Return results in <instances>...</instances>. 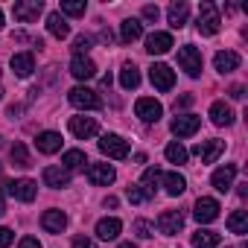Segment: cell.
Wrapping results in <instances>:
<instances>
[{"label":"cell","mask_w":248,"mask_h":248,"mask_svg":"<svg viewBox=\"0 0 248 248\" xmlns=\"http://www.w3.org/2000/svg\"><path fill=\"white\" fill-rule=\"evenodd\" d=\"M219 24H222L219 21V9L210 3V0H204V3L199 6V24H196L199 32L202 35H216L219 32Z\"/></svg>","instance_id":"1"},{"label":"cell","mask_w":248,"mask_h":248,"mask_svg":"<svg viewBox=\"0 0 248 248\" xmlns=\"http://www.w3.org/2000/svg\"><path fill=\"white\" fill-rule=\"evenodd\" d=\"M99 152L108 155V158H114V161H126V158H129V143L123 140L120 135H102Z\"/></svg>","instance_id":"2"},{"label":"cell","mask_w":248,"mask_h":248,"mask_svg":"<svg viewBox=\"0 0 248 248\" xmlns=\"http://www.w3.org/2000/svg\"><path fill=\"white\" fill-rule=\"evenodd\" d=\"M67 99H70L73 108H88V111H99V108H102L99 93L91 91V88H73V91L67 93Z\"/></svg>","instance_id":"3"},{"label":"cell","mask_w":248,"mask_h":248,"mask_svg":"<svg viewBox=\"0 0 248 248\" xmlns=\"http://www.w3.org/2000/svg\"><path fill=\"white\" fill-rule=\"evenodd\" d=\"M178 64H181V70L187 76H199L202 73V53L193 44H187V47L178 50Z\"/></svg>","instance_id":"4"},{"label":"cell","mask_w":248,"mask_h":248,"mask_svg":"<svg viewBox=\"0 0 248 248\" xmlns=\"http://www.w3.org/2000/svg\"><path fill=\"white\" fill-rule=\"evenodd\" d=\"M135 114H138L143 123H158L161 114H164V105H161L158 99H152V96H140V99L135 102Z\"/></svg>","instance_id":"5"},{"label":"cell","mask_w":248,"mask_h":248,"mask_svg":"<svg viewBox=\"0 0 248 248\" xmlns=\"http://www.w3.org/2000/svg\"><path fill=\"white\" fill-rule=\"evenodd\" d=\"M41 12H44V3H41V0H18V3L12 6V15H15V21H21V24L35 21Z\"/></svg>","instance_id":"6"},{"label":"cell","mask_w":248,"mask_h":248,"mask_svg":"<svg viewBox=\"0 0 248 248\" xmlns=\"http://www.w3.org/2000/svg\"><path fill=\"white\" fill-rule=\"evenodd\" d=\"M6 193L15 196L18 202H35L38 187H35V181H30V178H15V181L6 184Z\"/></svg>","instance_id":"7"},{"label":"cell","mask_w":248,"mask_h":248,"mask_svg":"<svg viewBox=\"0 0 248 248\" xmlns=\"http://www.w3.org/2000/svg\"><path fill=\"white\" fill-rule=\"evenodd\" d=\"M199 129H202V117H196V114H178L172 120V135L175 138H190Z\"/></svg>","instance_id":"8"},{"label":"cell","mask_w":248,"mask_h":248,"mask_svg":"<svg viewBox=\"0 0 248 248\" xmlns=\"http://www.w3.org/2000/svg\"><path fill=\"white\" fill-rule=\"evenodd\" d=\"M149 79H152V85H155L158 91H172V85H175L172 67H170V64H161V62L149 67Z\"/></svg>","instance_id":"9"},{"label":"cell","mask_w":248,"mask_h":248,"mask_svg":"<svg viewBox=\"0 0 248 248\" xmlns=\"http://www.w3.org/2000/svg\"><path fill=\"white\" fill-rule=\"evenodd\" d=\"M181 228H184V213H181V210H164V213L158 216V231H161L164 236H175Z\"/></svg>","instance_id":"10"},{"label":"cell","mask_w":248,"mask_h":248,"mask_svg":"<svg viewBox=\"0 0 248 248\" xmlns=\"http://www.w3.org/2000/svg\"><path fill=\"white\" fill-rule=\"evenodd\" d=\"M219 202L216 199H207V196H202L199 202H196V210H193V216L202 222V225H207V222H216L219 219Z\"/></svg>","instance_id":"11"},{"label":"cell","mask_w":248,"mask_h":248,"mask_svg":"<svg viewBox=\"0 0 248 248\" xmlns=\"http://www.w3.org/2000/svg\"><path fill=\"white\" fill-rule=\"evenodd\" d=\"M70 132L79 138V140H88V138H93L96 132H99V126H96V120L93 117H70Z\"/></svg>","instance_id":"12"},{"label":"cell","mask_w":248,"mask_h":248,"mask_svg":"<svg viewBox=\"0 0 248 248\" xmlns=\"http://www.w3.org/2000/svg\"><path fill=\"white\" fill-rule=\"evenodd\" d=\"M193 152L202 158V164H216V158L225 152V140H202Z\"/></svg>","instance_id":"13"},{"label":"cell","mask_w":248,"mask_h":248,"mask_svg":"<svg viewBox=\"0 0 248 248\" xmlns=\"http://www.w3.org/2000/svg\"><path fill=\"white\" fill-rule=\"evenodd\" d=\"M114 178H117V172H114V167H108V164H91V167H88V181L96 184V187H108Z\"/></svg>","instance_id":"14"},{"label":"cell","mask_w":248,"mask_h":248,"mask_svg":"<svg viewBox=\"0 0 248 248\" xmlns=\"http://www.w3.org/2000/svg\"><path fill=\"white\" fill-rule=\"evenodd\" d=\"M233 178H236V167L228 164V167H219V170L210 175V184H213L219 193H228V190L233 187Z\"/></svg>","instance_id":"15"},{"label":"cell","mask_w":248,"mask_h":248,"mask_svg":"<svg viewBox=\"0 0 248 248\" xmlns=\"http://www.w3.org/2000/svg\"><path fill=\"white\" fill-rule=\"evenodd\" d=\"M70 73H73L79 82H85V79H93V76H96V64H93L88 56H73V62H70Z\"/></svg>","instance_id":"16"},{"label":"cell","mask_w":248,"mask_h":248,"mask_svg":"<svg viewBox=\"0 0 248 248\" xmlns=\"http://www.w3.org/2000/svg\"><path fill=\"white\" fill-rule=\"evenodd\" d=\"M146 50H149L152 56L170 53V50H172V35H170V32H152V35L146 38Z\"/></svg>","instance_id":"17"},{"label":"cell","mask_w":248,"mask_h":248,"mask_svg":"<svg viewBox=\"0 0 248 248\" xmlns=\"http://www.w3.org/2000/svg\"><path fill=\"white\" fill-rule=\"evenodd\" d=\"M41 228L50 231V233H62V231L67 228V213H64V210H47V213L41 216Z\"/></svg>","instance_id":"18"},{"label":"cell","mask_w":248,"mask_h":248,"mask_svg":"<svg viewBox=\"0 0 248 248\" xmlns=\"http://www.w3.org/2000/svg\"><path fill=\"white\" fill-rule=\"evenodd\" d=\"M140 35H143V24L138 18H126V21L120 24V41L123 44H135Z\"/></svg>","instance_id":"19"},{"label":"cell","mask_w":248,"mask_h":248,"mask_svg":"<svg viewBox=\"0 0 248 248\" xmlns=\"http://www.w3.org/2000/svg\"><path fill=\"white\" fill-rule=\"evenodd\" d=\"M35 146H38V152H44V155H56V152L62 149V135H59V132H41V135L35 138Z\"/></svg>","instance_id":"20"},{"label":"cell","mask_w":248,"mask_h":248,"mask_svg":"<svg viewBox=\"0 0 248 248\" xmlns=\"http://www.w3.org/2000/svg\"><path fill=\"white\" fill-rule=\"evenodd\" d=\"M47 30H50V35H53V38H59V41L70 35V24L64 21V15H62V12H50V15H47Z\"/></svg>","instance_id":"21"},{"label":"cell","mask_w":248,"mask_h":248,"mask_svg":"<svg viewBox=\"0 0 248 248\" xmlns=\"http://www.w3.org/2000/svg\"><path fill=\"white\" fill-rule=\"evenodd\" d=\"M44 184L53 187V190L67 187V184H70V172H67L64 167H47V170H44Z\"/></svg>","instance_id":"22"},{"label":"cell","mask_w":248,"mask_h":248,"mask_svg":"<svg viewBox=\"0 0 248 248\" xmlns=\"http://www.w3.org/2000/svg\"><path fill=\"white\" fill-rule=\"evenodd\" d=\"M120 231H123V222L120 219H114V216H108V219H99L96 222V236L99 239H117L120 236Z\"/></svg>","instance_id":"23"},{"label":"cell","mask_w":248,"mask_h":248,"mask_svg":"<svg viewBox=\"0 0 248 248\" xmlns=\"http://www.w3.org/2000/svg\"><path fill=\"white\" fill-rule=\"evenodd\" d=\"M210 120L216 123V126H231V123H233V108L225 99H219V102L210 105Z\"/></svg>","instance_id":"24"},{"label":"cell","mask_w":248,"mask_h":248,"mask_svg":"<svg viewBox=\"0 0 248 248\" xmlns=\"http://www.w3.org/2000/svg\"><path fill=\"white\" fill-rule=\"evenodd\" d=\"M12 70H15L21 79H27V76L35 70V56H32V53H15V56H12Z\"/></svg>","instance_id":"25"},{"label":"cell","mask_w":248,"mask_h":248,"mask_svg":"<svg viewBox=\"0 0 248 248\" xmlns=\"http://www.w3.org/2000/svg\"><path fill=\"white\" fill-rule=\"evenodd\" d=\"M239 62H242V59H239L233 50H222V53H216V59H213V64H216L219 73H231V70H236Z\"/></svg>","instance_id":"26"},{"label":"cell","mask_w":248,"mask_h":248,"mask_svg":"<svg viewBox=\"0 0 248 248\" xmlns=\"http://www.w3.org/2000/svg\"><path fill=\"white\" fill-rule=\"evenodd\" d=\"M167 15H170V27H172V30H181V27L187 24L190 6L184 3V0H178V3H172V6H170V12H167Z\"/></svg>","instance_id":"27"},{"label":"cell","mask_w":248,"mask_h":248,"mask_svg":"<svg viewBox=\"0 0 248 248\" xmlns=\"http://www.w3.org/2000/svg\"><path fill=\"white\" fill-rule=\"evenodd\" d=\"M161 181H164V187H167L170 196H181V193L187 190V178H184L181 172H167Z\"/></svg>","instance_id":"28"},{"label":"cell","mask_w":248,"mask_h":248,"mask_svg":"<svg viewBox=\"0 0 248 248\" xmlns=\"http://www.w3.org/2000/svg\"><path fill=\"white\" fill-rule=\"evenodd\" d=\"M120 85L126 88V91H135V88L140 85V70H138L135 64H123V70H120Z\"/></svg>","instance_id":"29"},{"label":"cell","mask_w":248,"mask_h":248,"mask_svg":"<svg viewBox=\"0 0 248 248\" xmlns=\"http://www.w3.org/2000/svg\"><path fill=\"white\" fill-rule=\"evenodd\" d=\"M228 231L231 233H248V213L245 210H233L231 216H228Z\"/></svg>","instance_id":"30"},{"label":"cell","mask_w":248,"mask_h":248,"mask_svg":"<svg viewBox=\"0 0 248 248\" xmlns=\"http://www.w3.org/2000/svg\"><path fill=\"white\" fill-rule=\"evenodd\" d=\"M219 245V233L216 231H196L193 233V248H216Z\"/></svg>","instance_id":"31"},{"label":"cell","mask_w":248,"mask_h":248,"mask_svg":"<svg viewBox=\"0 0 248 248\" xmlns=\"http://www.w3.org/2000/svg\"><path fill=\"white\" fill-rule=\"evenodd\" d=\"M62 164H64V170L70 172V170H79V167H85V164H88V158H85V152H82V149H70V152H64Z\"/></svg>","instance_id":"32"},{"label":"cell","mask_w":248,"mask_h":248,"mask_svg":"<svg viewBox=\"0 0 248 248\" xmlns=\"http://www.w3.org/2000/svg\"><path fill=\"white\" fill-rule=\"evenodd\" d=\"M161 178H164V172H161L158 167H149V170L143 172V181H140V187H143V190L152 196V193H155V187L161 184Z\"/></svg>","instance_id":"33"},{"label":"cell","mask_w":248,"mask_h":248,"mask_svg":"<svg viewBox=\"0 0 248 248\" xmlns=\"http://www.w3.org/2000/svg\"><path fill=\"white\" fill-rule=\"evenodd\" d=\"M167 161L170 164H187V149L178 143V140H172V143H167Z\"/></svg>","instance_id":"34"},{"label":"cell","mask_w":248,"mask_h":248,"mask_svg":"<svg viewBox=\"0 0 248 248\" xmlns=\"http://www.w3.org/2000/svg\"><path fill=\"white\" fill-rule=\"evenodd\" d=\"M62 15H85V3L82 0H62Z\"/></svg>","instance_id":"35"},{"label":"cell","mask_w":248,"mask_h":248,"mask_svg":"<svg viewBox=\"0 0 248 248\" xmlns=\"http://www.w3.org/2000/svg\"><path fill=\"white\" fill-rule=\"evenodd\" d=\"M12 161H15L18 167H32V164H30V152H27L24 143H15V146H12Z\"/></svg>","instance_id":"36"},{"label":"cell","mask_w":248,"mask_h":248,"mask_svg":"<svg viewBox=\"0 0 248 248\" xmlns=\"http://www.w3.org/2000/svg\"><path fill=\"white\" fill-rule=\"evenodd\" d=\"M126 196H129V202H132V204H143V202H149V199H152V196H149V193H146L140 184L129 187V190H126Z\"/></svg>","instance_id":"37"},{"label":"cell","mask_w":248,"mask_h":248,"mask_svg":"<svg viewBox=\"0 0 248 248\" xmlns=\"http://www.w3.org/2000/svg\"><path fill=\"white\" fill-rule=\"evenodd\" d=\"M88 50H91V38H88V35H79V38L73 41V53L82 56V53H88Z\"/></svg>","instance_id":"38"},{"label":"cell","mask_w":248,"mask_h":248,"mask_svg":"<svg viewBox=\"0 0 248 248\" xmlns=\"http://www.w3.org/2000/svg\"><path fill=\"white\" fill-rule=\"evenodd\" d=\"M135 231H138V236H143V239L152 236V225H149L146 219H138V222H135Z\"/></svg>","instance_id":"39"},{"label":"cell","mask_w":248,"mask_h":248,"mask_svg":"<svg viewBox=\"0 0 248 248\" xmlns=\"http://www.w3.org/2000/svg\"><path fill=\"white\" fill-rule=\"evenodd\" d=\"M12 239H15V233H12L9 228H0V248H9Z\"/></svg>","instance_id":"40"},{"label":"cell","mask_w":248,"mask_h":248,"mask_svg":"<svg viewBox=\"0 0 248 248\" xmlns=\"http://www.w3.org/2000/svg\"><path fill=\"white\" fill-rule=\"evenodd\" d=\"M73 248H96V242L88 236H73Z\"/></svg>","instance_id":"41"},{"label":"cell","mask_w":248,"mask_h":248,"mask_svg":"<svg viewBox=\"0 0 248 248\" xmlns=\"http://www.w3.org/2000/svg\"><path fill=\"white\" fill-rule=\"evenodd\" d=\"M143 18L146 21H158L161 18V9L158 6H143Z\"/></svg>","instance_id":"42"},{"label":"cell","mask_w":248,"mask_h":248,"mask_svg":"<svg viewBox=\"0 0 248 248\" xmlns=\"http://www.w3.org/2000/svg\"><path fill=\"white\" fill-rule=\"evenodd\" d=\"M18 248H41V242H38V239H35V236H24V239H21V245H18Z\"/></svg>","instance_id":"43"},{"label":"cell","mask_w":248,"mask_h":248,"mask_svg":"<svg viewBox=\"0 0 248 248\" xmlns=\"http://www.w3.org/2000/svg\"><path fill=\"white\" fill-rule=\"evenodd\" d=\"M231 96H233V99H242V96H245V88H242V85H233V88H231Z\"/></svg>","instance_id":"44"},{"label":"cell","mask_w":248,"mask_h":248,"mask_svg":"<svg viewBox=\"0 0 248 248\" xmlns=\"http://www.w3.org/2000/svg\"><path fill=\"white\" fill-rule=\"evenodd\" d=\"M190 102H193V96H190V93H187V96H181V99H175V111H178V108H187Z\"/></svg>","instance_id":"45"},{"label":"cell","mask_w":248,"mask_h":248,"mask_svg":"<svg viewBox=\"0 0 248 248\" xmlns=\"http://www.w3.org/2000/svg\"><path fill=\"white\" fill-rule=\"evenodd\" d=\"M117 248H138V245H135V242H120Z\"/></svg>","instance_id":"46"},{"label":"cell","mask_w":248,"mask_h":248,"mask_svg":"<svg viewBox=\"0 0 248 248\" xmlns=\"http://www.w3.org/2000/svg\"><path fill=\"white\" fill-rule=\"evenodd\" d=\"M6 213V202H3V196H0V216Z\"/></svg>","instance_id":"47"},{"label":"cell","mask_w":248,"mask_h":248,"mask_svg":"<svg viewBox=\"0 0 248 248\" xmlns=\"http://www.w3.org/2000/svg\"><path fill=\"white\" fill-rule=\"evenodd\" d=\"M0 30H3V9H0Z\"/></svg>","instance_id":"48"},{"label":"cell","mask_w":248,"mask_h":248,"mask_svg":"<svg viewBox=\"0 0 248 248\" xmlns=\"http://www.w3.org/2000/svg\"><path fill=\"white\" fill-rule=\"evenodd\" d=\"M0 175H3V164H0Z\"/></svg>","instance_id":"49"},{"label":"cell","mask_w":248,"mask_h":248,"mask_svg":"<svg viewBox=\"0 0 248 248\" xmlns=\"http://www.w3.org/2000/svg\"><path fill=\"white\" fill-rule=\"evenodd\" d=\"M0 143H3V140H0Z\"/></svg>","instance_id":"50"}]
</instances>
